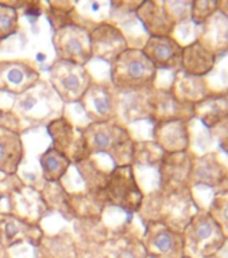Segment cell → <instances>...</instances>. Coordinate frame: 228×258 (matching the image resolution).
Returning <instances> with one entry per match:
<instances>
[{
	"mask_svg": "<svg viewBox=\"0 0 228 258\" xmlns=\"http://www.w3.org/2000/svg\"><path fill=\"white\" fill-rule=\"evenodd\" d=\"M201 207L197 205L189 185L159 188L144 198L141 218L144 222H159L183 233L193 215Z\"/></svg>",
	"mask_w": 228,
	"mask_h": 258,
	"instance_id": "1",
	"label": "cell"
},
{
	"mask_svg": "<svg viewBox=\"0 0 228 258\" xmlns=\"http://www.w3.org/2000/svg\"><path fill=\"white\" fill-rule=\"evenodd\" d=\"M89 155L106 153L116 163V167L133 165L136 143L124 125L117 120L90 122L82 129Z\"/></svg>",
	"mask_w": 228,
	"mask_h": 258,
	"instance_id": "2",
	"label": "cell"
},
{
	"mask_svg": "<svg viewBox=\"0 0 228 258\" xmlns=\"http://www.w3.org/2000/svg\"><path fill=\"white\" fill-rule=\"evenodd\" d=\"M110 66V81L114 89L138 90L155 88L157 69L141 48H126Z\"/></svg>",
	"mask_w": 228,
	"mask_h": 258,
	"instance_id": "3",
	"label": "cell"
},
{
	"mask_svg": "<svg viewBox=\"0 0 228 258\" xmlns=\"http://www.w3.org/2000/svg\"><path fill=\"white\" fill-rule=\"evenodd\" d=\"M185 255L193 258L216 257L228 238L207 210L197 211L183 231Z\"/></svg>",
	"mask_w": 228,
	"mask_h": 258,
	"instance_id": "4",
	"label": "cell"
},
{
	"mask_svg": "<svg viewBox=\"0 0 228 258\" xmlns=\"http://www.w3.org/2000/svg\"><path fill=\"white\" fill-rule=\"evenodd\" d=\"M142 194L134 176L133 165L116 167L108 173L106 183L101 194L104 203H109L114 207H120L129 214L138 213L144 202Z\"/></svg>",
	"mask_w": 228,
	"mask_h": 258,
	"instance_id": "5",
	"label": "cell"
},
{
	"mask_svg": "<svg viewBox=\"0 0 228 258\" xmlns=\"http://www.w3.org/2000/svg\"><path fill=\"white\" fill-rule=\"evenodd\" d=\"M12 109L24 120L42 122L55 116L62 109V101L47 82L39 80L27 92L16 96Z\"/></svg>",
	"mask_w": 228,
	"mask_h": 258,
	"instance_id": "6",
	"label": "cell"
},
{
	"mask_svg": "<svg viewBox=\"0 0 228 258\" xmlns=\"http://www.w3.org/2000/svg\"><path fill=\"white\" fill-rule=\"evenodd\" d=\"M50 84L62 102H80L93 80L88 69L81 64L56 59L48 69Z\"/></svg>",
	"mask_w": 228,
	"mask_h": 258,
	"instance_id": "7",
	"label": "cell"
},
{
	"mask_svg": "<svg viewBox=\"0 0 228 258\" xmlns=\"http://www.w3.org/2000/svg\"><path fill=\"white\" fill-rule=\"evenodd\" d=\"M52 44L56 59L86 66L92 59L90 31L78 23L66 24L54 32Z\"/></svg>",
	"mask_w": 228,
	"mask_h": 258,
	"instance_id": "8",
	"label": "cell"
},
{
	"mask_svg": "<svg viewBox=\"0 0 228 258\" xmlns=\"http://www.w3.org/2000/svg\"><path fill=\"white\" fill-rule=\"evenodd\" d=\"M142 245L148 258H181L185 255L184 234L159 222H146Z\"/></svg>",
	"mask_w": 228,
	"mask_h": 258,
	"instance_id": "9",
	"label": "cell"
},
{
	"mask_svg": "<svg viewBox=\"0 0 228 258\" xmlns=\"http://www.w3.org/2000/svg\"><path fill=\"white\" fill-rule=\"evenodd\" d=\"M47 132L52 140V148L67 157L71 164H78L90 157L82 129L74 128L66 117L59 116L50 121Z\"/></svg>",
	"mask_w": 228,
	"mask_h": 258,
	"instance_id": "10",
	"label": "cell"
},
{
	"mask_svg": "<svg viewBox=\"0 0 228 258\" xmlns=\"http://www.w3.org/2000/svg\"><path fill=\"white\" fill-rule=\"evenodd\" d=\"M199 185L212 189L215 194L228 191V169L215 152L193 156L189 187L193 188Z\"/></svg>",
	"mask_w": 228,
	"mask_h": 258,
	"instance_id": "11",
	"label": "cell"
},
{
	"mask_svg": "<svg viewBox=\"0 0 228 258\" xmlns=\"http://www.w3.org/2000/svg\"><path fill=\"white\" fill-rule=\"evenodd\" d=\"M92 56L112 64L122 52L129 48L124 32L110 22H100L90 31Z\"/></svg>",
	"mask_w": 228,
	"mask_h": 258,
	"instance_id": "12",
	"label": "cell"
},
{
	"mask_svg": "<svg viewBox=\"0 0 228 258\" xmlns=\"http://www.w3.org/2000/svg\"><path fill=\"white\" fill-rule=\"evenodd\" d=\"M184 46L171 36H149L142 46V52L157 70L180 72Z\"/></svg>",
	"mask_w": 228,
	"mask_h": 258,
	"instance_id": "13",
	"label": "cell"
},
{
	"mask_svg": "<svg viewBox=\"0 0 228 258\" xmlns=\"http://www.w3.org/2000/svg\"><path fill=\"white\" fill-rule=\"evenodd\" d=\"M78 104L92 122H105L117 118L114 93L108 85L92 82Z\"/></svg>",
	"mask_w": 228,
	"mask_h": 258,
	"instance_id": "14",
	"label": "cell"
},
{
	"mask_svg": "<svg viewBox=\"0 0 228 258\" xmlns=\"http://www.w3.org/2000/svg\"><path fill=\"white\" fill-rule=\"evenodd\" d=\"M153 89L155 88L138 89V90H118L113 88L117 116H120L125 122L150 120Z\"/></svg>",
	"mask_w": 228,
	"mask_h": 258,
	"instance_id": "15",
	"label": "cell"
},
{
	"mask_svg": "<svg viewBox=\"0 0 228 258\" xmlns=\"http://www.w3.org/2000/svg\"><path fill=\"white\" fill-rule=\"evenodd\" d=\"M195 118V105L183 102L171 89L155 88L152 93V116L150 121L181 120L189 122Z\"/></svg>",
	"mask_w": 228,
	"mask_h": 258,
	"instance_id": "16",
	"label": "cell"
},
{
	"mask_svg": "<svg viewBox=\"0 0 228 258\" xmlns=\"http://www.w3.org/2000/svg\"><path fill=\"white\" fill-rule=\"evenodd\" d=\"M40 80L35 66L22 60L0 62V90L20 96Z\"/></svg>",
	"mask_w": 228,
	"mask_h": 258,
	"instance_id": "17",
	"label": "cell"
},
{
	"mask_svg": "<svg viewBox=\"0 0 228 258\" xmlns=\"http://www.w3.org/2000/svg\"><path fill=\"white\" fill-rule=\"evenodd\" d=\"M153 143L164 153L187 152L191 145L189 122L181 120L159 121L152 131Z\"/></svg>",
	"mask_w": 228,
	"mask_h": 258,
	"instance_id": "18",
	"label": "cell"
},
{
	"mask_svg": "<svg viewBox=\"0 0 228 258\" xmlns=\"http://www.w3.org/2000/svg\"><path fill=\"white\" fill-rule=\"evenodd\" d=\"M43 239L39 226L16 217L15 214H0V245L8 249L20 242L27 241L38 246Z\"/></svg>",
	"mask_w": 228,
	"mask_h": 258,
	"instance_id": "19",
	"label": "cell"
},
{
	"mask_svg": "<svg viewBox=\"0 0 228 258\" xmlns=\"http://www.w3.org/2000/svg\"><path fill=\"white\" fill-rule=\"evenodd\" d=\"M193 155L189 151L177 153H163L159 163L160 188H173L189 185Z\"/></svg>",
	"mask_w": 228,
	"mask_h": 258,
	"instance_id": "20",
	"label": "cell"
},
{
	"mask_svg": "<svg viewBox=\"0 0 228 258\" xmlns=\"http://www.w3.org/2000/svg\"><path fill=\"white\" fill-rule=\"evenodd\" d=\"M134 14L149 36H171L177 26L165 2H141Z\"/></svg>",
	"mask_w": 228,
	"mask_h": 258,
	"instance_id": "21",
	"label": "cell"
},
{
	"mask_svg": "<svg viewBox=\"0 0 228 258\" xmlns=\"http://www.w3.org/2000/svg\"><path fill=\"white\" fill-rule=\"evenodd\" d=\"M195 118L208 131H220L228 126V94L211 93L195 104Z\"/></svg>",
	"mask_w": 228,
	"mask_h": 258,
	"instance_id": "22",
	"label": "cell"
},
{
	"mask_svg": "<svg viewBox=\"0 0 228 258\" xmlns=\"http://www.w3.org/2000/svg\"><path fill=\"white\" fill-rule=\"evenodd\" d=\"M216 60L217 56L215 55V52L205 47L199 39H195L183 48L181 72L204 78L212 72Z\"/></svg>",
	"mask_w": 228,
	"mask_h": 258,
	"instance_id": "23",
	"label": "cell"
},
{
	"mask_svg": "<svg viewBox=\"0 0 228 258\" xmlns=\"http://www.w3.org/2000/svg\"><path fill=\"white\" fill-rule=\"evenodd\" d=\"M197 39L216 56L225 55L228 52V16L217 8V11L200 26Z\"/></svg>",
	"mask_w": 228,
	"mask_h": 258,
	"instance_id": "24",
	"label": "cell"
},
{
	"mask_svg": "<svg viewBox=\"0 0 228 258\" xmlns=\"http://www.w3.org/2000/svg\"><path fill=\"white\" fill-rule=\"evenodd\" d=\"M23 143L18 132L0 126V173L15 175L23 160Z\"/></svg>",
	"mask_w": 228,
	"mask_h": 258,
	"instance_id": "25",
	"label": "cell"
},
{
	"mask_svg": "<svg viewBox=\"0 0 228 258\" xmlns=\"http://www.w3.org/2000/svg\"><path fill=\"white\" fill-rule=\"evenodd\" d=\"M169 89L179 100L193 105L200 102L203 98L212 93L208 89V85L204 78L191 76L181 70L176 73L172 88Z\"/></svg>",
	"mask_w": 228,
	"mask_h": 258,
	"instance_id": "26",
	"label": "cell"
},
{
	"mask_svg": "<svg viewBox=\"0 0 228 258\" xmlns=\"http://www.w3.org/2000/svg\"><path fill=\"white\" fill-rule=\"evenodd\" d=\"M39 161L44 180L48 183H59L60 179L67 173L71 165V161L68 160L67 157L52 147L40 155Z\"/></svg>",
	"mask_w": 228,
	"mask_h": 258,
	"instance_id": "27",
	"label": "cell"
},
{
	"mask_svg": "<svg viewBox=\"0 0 228 258\" xmlns=\"http://www.w3.org/2000/svg\"><path fill=\"white\" fill-rule=\"evenodd\" d=\"M109 258H148L142 241L137 238H118L109 249Z\"/></svg>",
	"mask_w": 228,
	"mask_h": 258,
	"instance_id": "28",
	"label": "cell"
},
{
	"mask_svg": "<svg viewBox=\"0 0 228 258\" xmlns=\"http://www.w3.org/2000/svg\"><path fill=\"white\" fill-rule=\"evenodd\" d=\"M228 238V191L215 194L207 210Z\"/></svg>",
	"mask_w": 228,
	"mask_h": 258,
	"instance_id": "29",
	"label": "cell"
},
{
	"mask_svg": "<svg viewBox=\"0 0 228 258\" xmlns=\"http://www.w3.org/2000/svg\"><path fill=\"white\" fill-rule=\"evenodd\" d=\"M19 28L18 10L10 7L4 2H0V40L14 35Z\"/></svg>",
	"mask_w": 228,
	"mask_h": 258,
	"instance_id": "30",
	"label": "cell"
},
{
	"mask_svg": "<svg viewBox=\"0 0 228 258\" xmlns=\"http://www.w3.org/2000/svg\"><path fill=\"white\" fill-rule=\"evenodd\" d=\"M219 2H192L191 6V22L196 26H203L217 11Z\"/></svg>",
	"mask_w": 228,
	"mask_h": 258,
	"instance_id": "31",
	"label": "cell"
},
{
	"mask_svg": "<svg viewBox=\"0 0 228 258\" xmlns=\"http://www.w3.org/2000/svg\"><path fill=\"white\" fill-rule=\"evenodd\" d=\"M219 145L221 151L228 155V126L219 131Z\"/></svg>",
	"mask_w": 228,
	"mask_h": 258,
	"instance_id": "32",
	"label": "cell"
},
{
	"mask_svg": "<svg viewBox=\"0 0 228 258\" xmlns=\"http://www.w3.org/2000/svg\"><path fill=\"white\" fill-rule=\"evenodd\" d=\"M181 258H193V257H189V255H184V257H181Z\"/></svg>",
	"mask_w": 228,
	"mask_h": 258,
	"instance_id": "33",
	"label": "cell"
},
{
	"mask_svg": "<svg viewBox=\"0 0 228 258\" xmlns=\"http://www.w3.org/2000/svg\"><path fill=\"white\" fill-rule=\"evenodd\" d=\"M225 93H227V94H228V90H227V92H225Z\"/></svg>",
	"mask_w": 228,
	"mask_h": 258,
	"instance_id": "34",
	"label": "cell"
}]
</instances>
